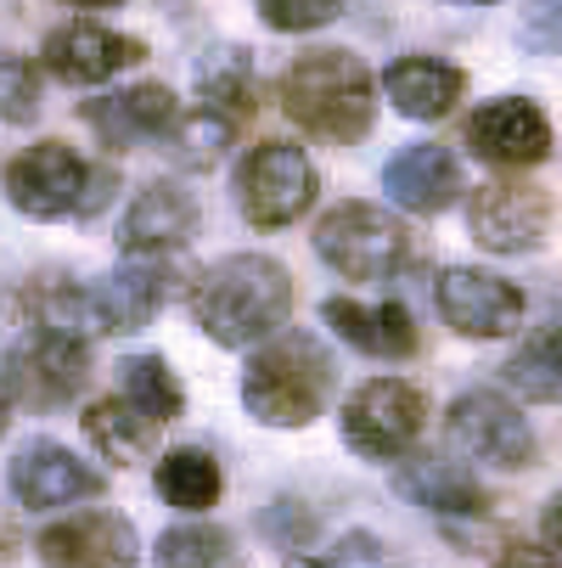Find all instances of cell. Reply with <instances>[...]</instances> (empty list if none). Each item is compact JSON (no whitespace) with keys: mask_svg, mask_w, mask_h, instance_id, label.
Segmentation results:
<instances>
[{"mask_svg":"<svg viewBox=\"0 0 562 568\" xmlns=\"http://www.w3.org/2000/svg\"><path fill=\"white\" fill-rule=\"evenodd\" d=\"M287 310H293V276L270 260V254H231L219 265H208L192 282V315L197 327L236 349V344H254L287 327Z\"/></svg>","mask_w":562,"mask_h":568,"instance_id":"obj_1","label":"cell"},{"mask_svg":"<svg viewBox=\"0 0 562 568\" xmlns=\"http://www.w3.org/2000/svg\"><path fill=\"white\" fill-rule=\"evenodd\" d=\"M333 355L309 333H270L243 366V405L265 428H304L333 399Z\"/></svg>","mask_w":562,"mask_h":568,"instance_id":"obj_2","label":"cell"},{"mask_svg":"<svg viewBox=\"0 0 562 568\" xmlns=\"http://www.w3.org/2000/svg\"><path fill=\"white\" fill-rule=\"evenodd\" d=\"M282 108L309 130V135H327V141H366L377 124V85H371V68L344 51H304L287 73H282Z\"/></svg>","mask_w":562,"mask_h":568,"instance_id":"obj_3","label":"cell"},{"mask_svg":"<svg viewBox=\"0 0 562 568\" xmlns=\"http://www.w3.org/2000/svg\"><path fill=\"white\" fill-rule=\"evenodd\" d=\"M315 254L349 282H388L411 260V236L377 203H338L315 225Z\"/></svg>","mask_w":562,"mask_h":568,"instance_id":"obj_4","label":"cell"},{"mask_svg":"<svg viewBox=\"0 0 562 568\" xmlns=\"http://www.w3.org/2000/svg\"><path fill=\"white\" fill-rule=\"evenodd\" d=\"M422 423H428V399L406 377H371L344 399V439H349V450H360L371 462L406 456L417 445Z\"/></svg>","mask_w":562,"mask_h":568,"instance_id":"obj_5","label":"cell"},{"mask_svg":"<svg viewBox=\"0 0 562 568\" xmlns=\"http://www.w3.org/2000/svg\"><path fill=\"white\" fill-rule=\"evenodd\" d=\"M236 197H243L248 225L276 231L293 225L309 203H315V164L293 146V141H265L243 158V175H236Z\"/></svg>","mask_w":562,"mask_h":568,"instance_id":"obj_6","label":"cell"},{"mask_svg":"<svg viewBox=\"0 0 562 568\" xmlns=\"http://www.w3.org/2000/svg\"><path fill=\"white\" fill-rule=\"evenodd\" d=\"M85 186H91V164L73 146H62V141H40V146L18 152L7 164V197L29 220H68V214H79Z\"/></svg>","mask_w":562,"mask_h":568,"instance_id":"obj_7","label":"cell"},{"mask_svg":"<svg viewBox=\"0 0 562 568\" xmlns=\"http://www.w3.org/2000/svg\"><path fill=\"white\" fill-rule=\"evenodd\" d=\"M450 445L472 462L512 467V473L534 462V428L523 423V412L507 394H490V388H472L450 405Z\"/></svg>","mask_w":562,"mask_h":568,"instance_id":"obj_8","label":"cell"},{"mask_svg":"<svg viewBox=\"0 0 562 568\" xmlns=\"http://www.w3.org/2000/svg\"><path fill=\"white\" fill-rule=\"evenodd\" d=\"M472 242L490 254H534L551 231V197L523 181H490L467 203Z\"/></svg>","mask_w":562,"mask_h":568,"instance_id":"obj_9","label":"cell"},{"mask_svg":"<svg viewBox=\"0 0 562 568\" xmlns=\"http://www.w3.org/2000/svg\"><path fill=\"white\" fill-rule=\"evenodd\" d=\"M91 377V349L85 338H62V333H29L12 349V377L7 394L29 412H51V405H68Z\"/></svg>","mask_w":562,"mask_h":568,"instance_id":"obj_10","label":"cell"},{"mask_svg":"<svg viewBox=\"0 0 562 568\" xmlns=\"http://www.w3.org/2000/svg\"><path fill=\"white\" fill-rule=\"evenodd\" d=\"M439 315L461 338H507L523 327V293L507 276L472 271V265H450L439 276Z\"/></svg>","mask_w":562,"mask_h":568,"instance_id":"obj_11","label":"cell"},{"mask_svg":"<svg viewBox=\"0 0 562 568\" xmlns=\"http://www.w3.org/2000/svg\"><path fill=\"white\" fill-rule=\"evenodd\" d=\"M467 146L501 170H529L551 152V119L529 97H495L467 119Z\"/></svg>","mask_w":562,"mask_h":568,"instance_id":"obj_12","label":"cell"},{"mask_svg":"<svg viewBox=\"0 0 562 568\" xmlns=\"http://www.w3.org/2000/svg\"><path fill=\"white\" fill-rule=\"evenodd\" d=\"M40 562L45 568H135L141 562V540L119 513H73L57 518L40 535Z\"/></svg>","mask_w":562,"mask_h":568,"instance_id":"obj_13","label":"cell"},{"mask_svg":"<svg viewBox=\"0 0 562 568\" xmlns=\"http://www.w3.org/2000/svg\"><path fill=\"white\" fill-rule=\"evenodd\" d=\"M40 57H45V73H57L62 85H108L113 73H124L146 57V45L135 34H119L102 23H68V29L45 34Z\"/></svg>","mask_w":562,"mask_h":568,"instance_id":"obj_14","label":"cell"},{"mask_svg":"<svg viewBox=\"0 0 562 568\" xmlns=\"http://www.w3.org/2000/svg\"><path fill=\"white\" fill-rule=\"evenodd\" d=\"M12 496L29 513H51V507H68V501L102 496V473L91 462H79L73 450L51 445V439H34L12 456Z\"/></svg>","mask_w":562,"mask_h":568,"instance_id":"obj_15","label":"cell"},{"mask_svg":"<svg viewBox=\"0 0 562 568\" xmlns=\"http://www.w3.org/2000/svg\"><path fill=\"white\" fill-rule=\"evenodd\" d=\"M192 231H197V197L181 181H152L119 220V248L130 260H157V254L181 248Z\"/></svg>","mask_w":562,"mask_h":568,"instance_id":"obj_16","label":"cell"},{"mask_svg":"<svg viewBox=\"0 0 562 568\" xmlns=\"http://www.w3.org/2000/svg\"><path fill=\"white\" fill-rule=\"evenodd\" d=\"M382 192H388L399 209H406V214H445L467 186H461V164H456L450 146L417 141V146H406V152L388 158Z\"/></svg>","mask_w":562,"mask_h":568,"instance_id":"obj_17","label":"cell"},{"mask_svg":"<svg viewBox=\"0 0 562 568\" xmlns=\"http://www.w3.org/2000/svg\"><path fill=\"white\" fill-rule=\"evenodd\" d=\"M320 321L371 361H406L417 355V321L406 304H360V298H327Z\"/></svg>","mask_w":562,"mask_h":568,"instance_id":"obj_18","label":"cell"},{"mask_svg":"<svg viewBox=\"0 0 562 568\" xmlns=\"http://www.w3.org/2000/svg\"><path fill=\"white\" fill-rule=\"evenodd\" d=\"M170 293V271L152 265V260H135V265H119L113 276H102L91 287V315H96V333H141L146 321L157 315Z\"/></svg>","mask_w":562,"mask_h":568,"instance_id":"obj_19","label":"cell"},{"mask_svg":"<svg viewBox=\"0 0 562 568\" xmlns=\"http://www.w3.org/2000/svg\"><path fill=\"white\" fill-rule=\"evenodd\" d=\"M181 119V102L170 85H130L119 97H96L85 102V124L102 130L108 146H135L146 135H170Z\"/></svg>","mask_w":562,"mask_h":568,"instance_id":"obj_20","label":"cell"},{"mask_svg":"<svg viewBox=\"0 0 562 568\" xmlns=\"http://www.w3.org/2000/svg\"><path fill=\"white\" fill-rule=\"evenodd\" d=\"M382 91H388V102L406 113V119L433 124V119H445V113L461 102L467 73L450 68V62H439V57H399V62L382 73Z\"/></svg>","mask_w":562,"mask_h":568,"instance_id":"obj_21","label":"cell"},{"mask_svg":"<svg viewBox=\"0 0 562 568\" xmlns=\"http://www.w3.org/2000/svg\"><path fill=\"white\" fill-rule=\"evenodd\" d=\"M394 490L399 496H411L417 507L428 513H445V518H478V513H490V496H484V484H478L461 462H439V456H417L394 473Z\"/></svg>","mask_w":562,"mask_h":568,"instance_id":"obj_22","label":"cell"},{"mask_svg":"<svg viewBox=\"0 0 562 568\" xmlns=\"http://www.w3.org/2000/svg\"><path fill=\"white\" fill-rule=\"evenodd\" d=\"M79 423H85V439L119 467H135V462H146L157 450V423L141 412V405H130L124 394L119 399H96Z\"/></svg>","mask_w":562,"mask_h":568,"instance_id":"obj_23","label":"cell"},{"mask_svg":"<svg viewBox=\"0 0 562 568\" xmlns=\"http://www.w3.org/2000/svg\"><path fill=\"white\" fill-rule=\"evenodd\" d=\"M197 91L214 113L243 119L254 108V51L248 45H214L197 62Z\"/></svg>","mask_w":562,"mask_h":568,"instance_id":"obj_24","label":"cell"},{"mask_svg":"<svg viewBox=\"0 0 562 568\" xmlns=\"http://www.w3.org/2000/svg\"><path fill=\"white\" fill-rule=\"evenodd\" d=\"M219 490H225V478H219V462L208 450H170L164 462H157V496H164L170 507H181V513L214 507Z\"/></svg>","mask_w":562,"mask_h":568,"instance_id":"obj_25","label":"cell"},{"mask_svg":"<svg viewBox=\"0 0 562 568\" xmlns=\"http://www.w3.org/2000/svg\"><path fill=\"white\" fill-rule=\"evenodd\" d=\"M507 383L523 394V399H562V321H551V327H540L512 361H507Z\"/></svg>","mask_w":562,"mask_h":568,"instance_id":"obj_26","label":"cell"},{"mask_svg":"<svg viewBox=\"0 0 562 568\" xmlns=\"http://www.w3.org/2000/svg\"><path fill=\"white\" fill-rule=\"evenodd\" d=\"M119 372H124V399L141 405L152 423H175L181 417L186 394H181V383H175V372H170L164 355H130Z\"/></svg>","mask_w":562,"mask_h":568,"instance_id":"obj_27","label":"cell"},{"mask_svg":"<svg viewBox=\"0 0 562 568\" xmlns=\"http://www.w3.org/2000/svg\"><path fill=\"white\" fill-rule=\"evenodd\" d=\"M231 141H236V119H225L214 108H197L192 119H175V130H170V152H175V164H186V170L225 164Z\"/></svg>","mask_w":562,"mask_h":568,"instance_id":"obj_28","label":"cell"},{"mask_svg":"<svg viewBox=\"0 0 562 568\" xmlns=\"http://www.w3.org/2000/svg\"><path fill=\"white\" fill-rule=\"evenodd\" d=\"M231 562V535L214 524H175L157 535L152 568H225Z\"/></svg>","mask_w":562,"mask_h":568,"instance_id":"obj_29","label":"cell"},{"mask_svg":"<svg viewBox=\"0 0 562 568\" xmlns=\"http://www.w3.org/2000/svg\"><path fill=\"white\" fill-rule=\"evenodd\" d=\"M0 119L34 124L40 119V73L18 57H0Z\"/></svg>","mask_w":562,"mask_h":568,"instance_id":"obj_30","label":"cell"},{"mask_svg":"<svg viewBox=\"0 0 562 568\" xmlns=\"http://www.w3.org/2000/svg\"><path fill=\"white\" fill-rule=\"evenodd\" d=\"M344 12V0H259V18L282 34H309V29H327Z\"/></svg>","mask_w":562,"mask_h":568,"instance_id":"obj_31","label":"cell"},{"mask_svg":"<svg viewBox=\"0 0 562 568\" xmlns=\"http://www.w3.org/2000/svg\"><path fill=\"white\" fill-rule=\"evenodd\" d=\"M523 45L529 51H562V0H534L523 12Z\"/></svg>","mask_w":562,"mask_h":568,"instance_id":"obj_32","label":"cell"},{"mask_svg":"<svg viewBox=\"0 0 562 568\" xmlns=\"http://www.w3.org/2000/svg\"><path fill=\"white\" fill-rule=\"evenodd\" d=\"M293 568H377V540L349 535L338 551H327V557H298Z\"/></svg>","mask_w":562,"mask_h":568,"instance_id":"obj_33","label":"cell"},{"mask_svg":"<svg viewBox=\"0 0 562 568\" xmlns=\"http://www.w3.org/2000/svg\"><path fill=\"white\" fill-rule=\"evenodd\" d=\"M495 568H562V557H556V551H545V546L512 540V546L495 557Z\"/></svg>","mask_w":562,"mask_h":568,"instance_id":"obj_34","label":"cell"},{"mask_svg":"<svg viewBox=\"0 0 562 568\" xmlns=\"http://www.w3.org/2000/svg\"><path fill=\"white\" fill-rule=\"evenodd\" d=\"M545 540H551V551H562V490H556L551 507H545Z\"/></svg>","mask_w":562,"mask_h":568,"instance_id":"obj_35","label":"cell"},{"mask_svg":"<svg viewBox=\"0 0 562 568\" xmlns=\"http://www.w3.org/2000/svg\"><path fill=\"white\" fill-rule=\"evenodd\" d=\"M7 423H12V394H7V377H0V434H7Z\"/></svg>","mask_w":562,"mask_h":568,"instance_id":"obj_36","label":"cell"},{"mask_svg":"<svg viewBox=\"0 0 562 568\" xmlns=\"http://www.w3.org/2000/svg\"><path fill=\"white\" fill-rule=\"evenodd\" d=\"M68 7H119V0H68Z\"/></svg>","mask_w":562,"mask_h":568,"instance_id":"obj_37","label":"cell"},{"mask_svg":"<svg viewBox=\"0 0 562 568\" xmlns=\"http://www.w3.org/2000/svg\"><path fill=\"white\" fill-rule=\"evenodd\" d=\"M450 7H495V0H450Z\"/></svg>","mask_w":562,"mask_h":568,"instance_id":"obj_38","label":"cell"}]
</instances>
